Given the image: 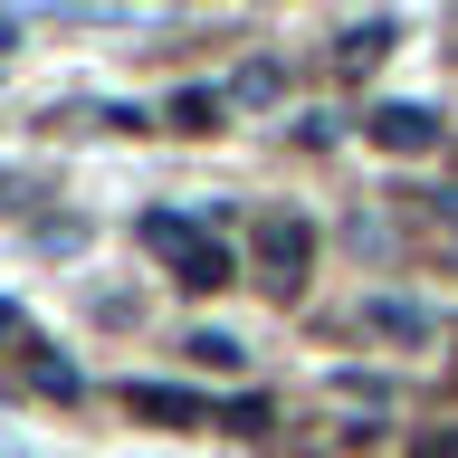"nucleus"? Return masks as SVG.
I'll use <instances>...</instances> for the list:
<instances>
[{
  "mask_svg": "<svg viewBox=\"0 0 458 458\" xmlns=\"http://www.w3.org/2000/svg\"><path fill=\"white\" fill-rule=\"evenodd\" d=\"M420 458H458V439H429V449H420Z\"/></svg>",
  "mask_w": 458,
  "mask_h": 458,
  "instance_id": "5",
  "label": "nucleus"
},
{
  "mask_svg": "<svg viewBox=\"0 0 458 458\" xmlns=\"http://www.w3.org/2000/svg\"><path fill=\"white\" fill-rule=\"evenodd\" d=\"M0 191H10V182H0Z\"/></svg>",
  "mask_w": 458,
  "mask_h": 458,
  "instance_id": "8",
  "label": "nucleus"
},
{
  "mask_svg": "<svg viewBox=\"0 0 458 458\" xmlns=\"http://www.w3.org/2000/svg\"><path fill=\"white\" fill-rule=\"evenodd\" d=\"M134 411L143 420H210V401H191V392H134Z\"/></svg>",
  "mask_w": 458,
  "mask_h": 458,
  "instance_id": "4",
  "label": "nucleus"
},
{
  "mask_svg": "<svg viewBox=\"0 0 458 458\" xmlns=\"http://www.w3.org/2000/svg\"><path fill=\"white\" fill-rule=\"evenodd\" d=\"M0 458H20V449H0Z\"/></svg>",
  "mask_w": 458,
  "mask_h": 458,
  "instance_id": "7",
  "label": "nucleus"
},
{
  "mask_svg": "<svg viewBox=\"0 0 458 458\" xmlns=\"http://www.w3.org/2000/svg\"><path fill=\"white\" fill-rule=\"evenodd\" d=\"M0 48H10V20H0Z\"/></svg>",
  "mask_w": 458,
  "mask_h": 458,
  "instance_id": "6",
  "label": "nucleus"
},
{
  "mask_svg": "<svg viewBox=\"0 0 458 458\" xmlns=\"http://www.w3.org/2000/svg\"><path fill=\"white\" fill-rule=\"evenodd\" d=\"M258 258H267V277L296 296V286H306V258H315V229L306 220H258Z\"/></svg>",
  "mask_w": 458,
  "mask_h": 458,
  "instance_id": "2",
  "label": "nucleus"
},
{
  "mask_svg": "<svg viewBox=\"0 0 458 458\" xmlns=\"http://www.w3.org/2000/svg\"><path fill=\"white\" fill-rule=\"evenodd\" d=\"M134 239L163 258L182 286H229V249L210 239V220H191V210H143V220H134Z\"/></svg>",
  "mask_w": 458,
  "mask_h": 458,
  "instance_id": "1",
  "label": "nucleus"
},
{
  "mask_svg": "<svg viewBox=\"0 0 458 458\" xmlns=\"http://www.w3.org/2000/svg\"><path fill=\"white\" fill-rule=\"evenodd\" d=\"M372 143H382V153H429V143H439V114H420V106H382V114H372Z\"/></svg>",
  "mask_w": 458,
  "mask_h": 458,
  "instance_id": "3",
  "label": "nucleus"
}]
</instances>
